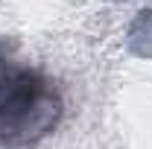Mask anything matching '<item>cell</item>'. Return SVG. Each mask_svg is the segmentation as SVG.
Masks as SVG:
<instances>
[{"instance_id": "1", "label": "cell", "mask_w": 152, "mask_h": 149, "mask_svg": "<svg viewBox=\"0 0 152 149\" xmlns=\"http://www.w3.org/2000/svg\"><path fill=\"white\" fill-rule=\"evenodd\" d=\"M64 102L56 82L12 58L0 44V146L29 149L58 126Z\"/></svg>"}]
</instances>
